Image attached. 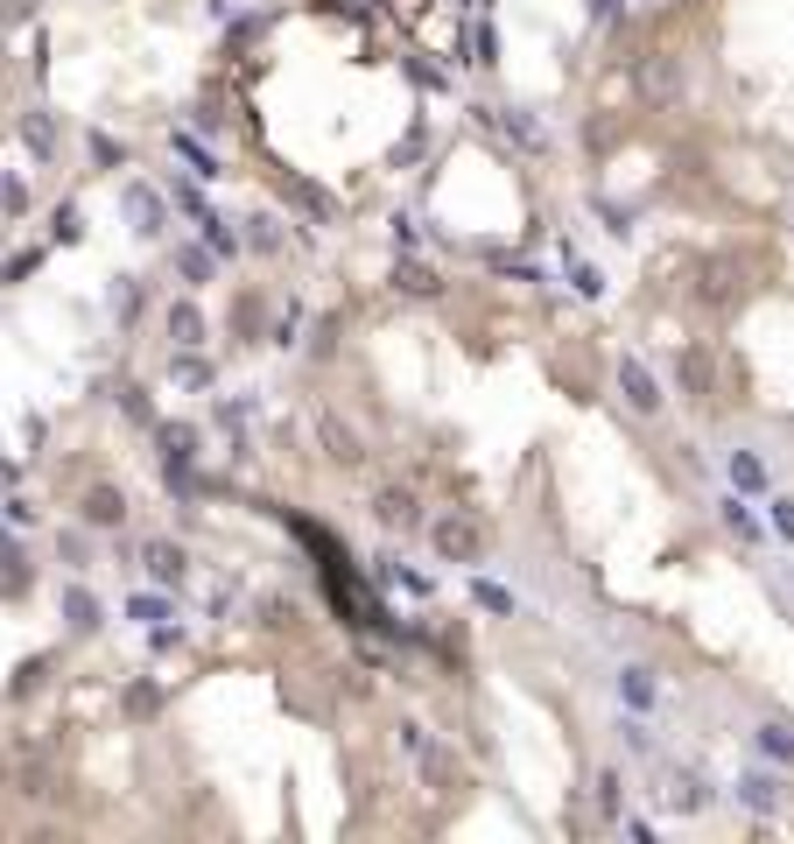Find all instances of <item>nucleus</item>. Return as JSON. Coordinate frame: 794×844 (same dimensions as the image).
I'll list each match as a JSON object with an SVG mask.
<instances>
[{
  "instance_id": "4468645a",
  "label": "nucleus",
  "mask_w": 794,
  "mask_h": 844,
  "mask_svg": "<svg viewBox=\"0 0 794 844\" xmlns=\"http://www.w3.org/2000/svg\"><path fill=\"white\" fill-rule=\"evenodd\" d=\"M618 739H626V753H654V732L641 725V711H626V718H618Z\"/></svg>"
},
{
  "instance_id": "aec40b11",
  "label": "nucleus",
  "mask_w": 794,
  "mask_h": 844,
  "mask_svg": "<svg viewBox=\"0 0 794 844\" xmlns=\"http://www.w3.org/2000/svg\"><path fill=\"white\" fill-rule=\"evenodd\" d=\"M478 605H486V612H514V599L499 584H486V578H478Z\"/></svg>"
},
{
  "instance_id": "423d86ee",
  "label": "nucleus",
  "mask_w": 794,
  "mask_h": 844,
  "mask_svg": "<svg viewBox=\"0 0 794 844\" xmlns=\"http://www.w3.org/2000/svg\"><path fill=\"white\" fill-rule=\"evenodd\" d=\"M618 697H626V711H654V704H661V683H654V668H641V662H626L618 668Z\"/></svg>"
},
{
  "instance_id": "6e6552de",
  "label": "nucleus",
  "mask_w": 794,
  "mask_h": 844,
  "mask_svg": "<svg viewBox=\"0 0 794 844\" xmlns=\"http://www.w3.org/2000/svg\"><path fill=\"white\" fill-rule=\"evenodd\" d=\"M675 373H682V388L696 394V401H710V359H703V345H682V359H675Z\"/></svg>"
},
{
  "instance_id": "412c9836",
  "label": "nucleus",
  "mask_w": 794,
  "mask_h": 844,
  "mask_svg": "<svg viewBox=\"0 0 794 844\" xmlns=\"http://www.w3.org/2000/svg\"><path fill=\"white\" fill-rule=\"evenodd\" d=\"M618 14H626V0H591V22H605V29H618Z\"/></svg>"
},
{
  "instance_id": "f8f14e48",
  "label": "nucleus",
  "mask_w": 794,
  "mask_h": 844,
  "mask_svg": "<svg viewBox=\"0 0 794 844\" xmlns=\"http://www.w3.org/2000/svg\"><path fill=\"white\" fill-rule=\"evenodd\" d=\"M718 507H724V528H731V535H745V542H760V521H752V507L739 500V493H724Z\"/></svg>"
},
{
  "instance_id": "393cba45",
  "label": "nucleus",
  "mask_w": 794,
  "mask_h": 844,
  "mask_svg": "<svg viewBox=\"0 0 794 844\" xmlns=\"http://www.w3.org/2000/svg\"><path fill=\"white\" fill-rule=\"evenodd\" d=\"M781 584H787V591H794V563H781Z\"/></svg>"
},
{
  "instance_id": "0eeeda50",
  "label": "nucleus",
  "mask_w": 794,
  "mask_h": 844,
  "mask_svg": "<svg viewBox=\"0 0 794 844\" xmlns=\"http://www.w3.org/2000/svg\"><path fill=\"white\" fill-rule=\"evenodd\" d=\"M641 85L654 92V99H682V56H647V64H641Z\"/></svg>"
},
{
  "instance_id": "5701e85b",
  "label": "nucleus",
  "mask_w": 794,
  "mask_h": 844,
  "mask_svg": "<svg viewBox=\"0 0 794 844\" xmlns=\"http://www.w3.org/2000/svg\"><path fill=\"white\" fill-rule=\"evenodd\" d=\"M472 50H478V56H486V64H493V56H499V35H493V22H486V29H478V35H472Z\"/></svg>"
},
{
  "instance_id": "ddd939ff",
  "label": "nucleus",
  "mask_w": 794,
  "mask_h": 844,
  "mask_svg": "<svg viewBox=\"0 0 794 844\" xmlns=\"http://www.w3.org/2000/svg\"><path fill=\"white\" fill-rule=\"evenodd\" d=\"M618 795H626V781H618V767H597V816H618Z\"/></svg>"
},
{
  "instance_id": "a211bd4d",
  "label": "nucleus",
  "mask_w": 794,
  "mask_h": 844,
  "mask_svg": "<svg viewBox=\"0 0 794 844\" xmlns=\"http://www.w3.org/2000/svg\"><path fill=\"white\" fill-rule=\"evenodd\" d=\"M92 521H99V528H113V521H120V493H113V486H99V493H92Z\"/></svg>"
},
{
  "instance_id": "4be33fe9",
  "label": "nucleus",
  "mask_w": 794,
  "mask_h": 844,
  "mask_svg": "<svg viewBox=\"0 0 794 844\" xmlns=\"http://www.w3.org/2000/svg\"><path fill=\"white\" fill-rule=\"evenodd\" d=\"M169 331H177L183 345H198V310H177V324H169Z\"/></svg>"
},
{
  "instance_id": "1a4fd4ad",
  "label": "nucleus",
  "mask_w": 794,
  "mask_h": 844,
  "mask_svg": "<svg viewBox=\"0 0 794 844\" xmlns=\"http://www.w3.org/2000/svg\"><path fill=\"white\" fill-rule=\"evenodd\" d=\"M752 739H760V753H766V760L794 767V725H787V718H760V732H752Z\"/></svg>"
},
{
  "instance_id": "f03ea898",
  "label": "nucleus",
  "mask_w": 794,
  "mask_h": 844,
  "mask_svg": "<svg viewBox=\"0 0 794 844\" xmlns=\"http://www.w3.org/2000/svg\"><path fill=\"white\" fill-rule=\"evenodd\" d=\"M618 394H626L633 415H661V401H668L661 380H654V367H647V359H633V352L618 359Z\"/></svg>"
},
{
  "instance_id": "39448f33",
  "label": "nucleus",
  "mask_w": 794,
  "mask_h": 844,
  "mask_svg": "<svg viewBox=\"0 0 794 844\" xmlns=\"http://www.w3.org/2000/svg\"><path fill=\"white\" fill-rule=\"evenodd\" d=\"M739 802L752 816H773L787 802V789H781V774H766V767H752V774H739Z\"/></svg>"
},
{
  "instance_id": "f3484780",
  "label": "nucleus",
  "mask_w": 794,
  "mask_h": 844,
  "mask_svg": "<svg viewBox=\"0 0 794 844\" xmlns=\"http://www.w3.org/2000/svg\"><path fill=\"white\" fill-rule=\"evenodd\" d=\"M668 802H675V810H703V781H696V774H675Z\"/></svg>"
},
{
  "instance_id": "9d476101",
  "label": "nucleus",
  "mask_w": 794,
  "mask_h": 844,
  "mask_svg": "<svg viewBox=\"0 0 794 844\" xmlns=\"http://www.w3.org/2000/svg\"><path fill=\"white\" fill-rule=\"evenodd\" d=\"M317 430H324V444H331V457H338V465H359V457H366V451H359V436L345 430L338 415H317Z\"/></svg>"
},
{
  "instance_id": "9b49d317",
  "label": "nucleus",
  "mask_w": 794,
  "mask_h": 844,
  "mask_svg": "<svg viewBox=\"0 0 794 844\" xmlns=\"http://www.w3.org/2000/svg\"><path fill=\"white\" fill-rule=\"evenodd\" d=\"M731 486H739V493H766V465L752 451H731Z\"/></svg>"
},
{
  "instance_id": "6ab92c4d",
  "label": "nucleus",
  "mask_w": 794,
  "mask_h": 844,
  "mask_svg": "<svg viewBox=\"0 0 794 844\" xmlns=\"http://www.w3.org/2000/svg\"><path fill=\"white\" fill-rule=\"evenodd\" d=\"M570 282H576L584 296H597V289H605V275H597V267H584V261H570Z\"/></svg>"
},
{
  "instance_id": "b1692460",
  "label": "nucleus",
  "mask_w": 794,
  "mask_h": 844,
  "mask_svg": "<svg viewBox=\"0 0 794 844\" xmlns=\"http://www.w3.org/2000/svg\"><path fill=\"white\" fill-rule=\"evenodd\" d=\"M773 528H781L787 542H794V500H773Z\"/></svg>"
},
{
  "instance_id": "dca6fc26",
  "label": "nucleus",
  "mask_w": 794,
  "mask_h": 844,
  "mask_svg": "<svg viewBox=\"0 0 794 844\" xmlns=\"http://www.w3.org/2000/svg\"><path fill=\"white\" fill-rule=\"evenodd\" d=\"M401 289H409V296H436L443 282H436V267H415L409 261V267H401Z\"/></svg>"
},
{
  "instance_id": "7ed1b4c3",
  "label": "nucleus",
  "mask_w": 794,
  "mask_h": 844,
  "mask_svg": "<svg viewBox=\"0 0 794 844\" xmlns=\"http://www.w3.org/2000/svg\"><path fill=\"white\" fill-rule=\"evenodd\" d=\"M739 275H745V261H739V254L703 261V275H696V296H703L710 310H724V303H739Z\"/></svg>"
},
{
  "instance_id": "f257e3e1",
  "label": "nucleus",
  "mask_w": 794,
  "mask_h": 844,
  "mask_svg": "<svg viewBox=\"0 0 794 844\" xmlns=\"http://www.w3.org/2000/svg\"><path fill=\"white\" fill-rule=\"evenodd\" d=\"M430 549L443 556V563H478L486 535H478V521H464V514H436V521H430Z\"/></svg>"
},
{
  "instance_id": "20e7f679",
  "label": "nucleus",
  "mask_w": 794,
  "mask_h": 844,
  "mask_svg": "<svg viewBox=\"0 0 794 844\" xmlns=\"http://www.w3.org/2000/svg\"><path fill=\"white\" fill-rule=\"evenodd\" d=\"M373 521H380V528H401V535H409V528L422 521L415 493H409V486H380V493H373Z\"/></svg>"
},
{
  "instance_id": "2eb2a0df",
  "label": "nucleus",
  "mask_w": 794,
  "mask_h": 844,
  "mask_svg": "<svg viewBox=\"0 0 794 844\" xmlns=\"http://www.w3.org/2000/svg\"><path fill=\"white\" fill-rule=\"evenodd\" d=\"M507 127H514V141H520V148H549V134H541L520 106H507Z\"/></svg>"
}]
</instances>
